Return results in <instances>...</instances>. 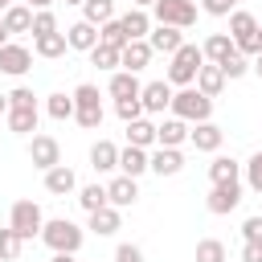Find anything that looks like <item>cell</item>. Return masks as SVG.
Here are the masks:
<instances>
[{"label":"cell","instance_id":"obj_1","mask_svg":"<svg viewBox=\"0 0 262 262\" xmlns=\"http://www.w3.org/2000/svg\"><path fill=\"white\" fill-rule=\"evenodd\" d=\"M41 242H45L53 254H78L82 242H86V233H82V225H74L70 217H53V221L41 225Z\"/></svg>","mask_w":262,"mask_h":262},{"label":"cell","instance_id":"obj_2","mask_svg":"<svg viewBox=\"0 0 262 262\" xmlns=\"http://www.w3.org/2000/svg\"><path fill=\"white\" fill-rule=\"evenodd\" d=\"M201 66H205V49L192 45V41H184V45L168 57V82H172V86H192Z\"/></svg>","mask_w":262,"mask_h":262},{"label":"cell","instance_id":"obj_3","mask_svg":"<svg viewBox=\"0 0 262 262\" xmlns=\"http://www.w3.org/2000/svg\"><path fill=\"white\" fill-rule=\"evenodd\" d=\"M176 119H184V123H205L209 115H213V98L209 94H201L196 86H180L176 94H172V106H168Z\"/></svg>","mask_w":262,"mask_h":262},{"label":"cell","instance_id":"obj_4","mask_svg":"<svg viewBox=\"0 0 262 262\" xmlns=\"http://www.w3.org/2000/svg\"><path fill=\"white\" fill-rule=\"evenodd\" d=\"M229 37L237 41V53H246V57H258V53H262V41H258V16H254V12L233 8V12H229Z\"/></svg>","mask_w":262,"mask_h":262},{"label":"cell","instance_id":"obj_5","mask_svg":"<svg viewBox=\"0 0 262 262\" xmlns=\"http://www.w3.org/2000/svg\"><path fill=\"white\" fill-rule=\"evenodd\" d=\"M102 98H98V86H90V82H82L78 90H74V123L78 127H86V131H98L102 127Z\"/></svg>","mask_w":262,"mask_h":262},{"label":"cell","instance_id":"obj_6","mask_svg":"<svg viewBox=\"0 0 262 262\" xmlns=\"http://www.w3.org/2000/svg\"><path fill=\"white\" fill-rule=\"evenodd\" d=\"M156 25H172V29H192L196 25V4L192 0H156L151 4Z\"/></svg>","mask_w":262,"mask_h":262},{"label":"cell","instance_id":"obj_7","mask_svg":"<svg viewBox=\"0 0 262 262\" xmlns=\"http://www.w3.org/2000/svg\"><path fill=\"white\" fill-rule=\"evenodd\" d=\"M8 225H12L25 242H29V237H41V225H45L41 205H37V201H16L12 213H8Z\"/></svg>","mask_w":262,"mask_h":262},{"label":"cell","instance_id":"obj_8","mask_svg":"<svg viewBox=\"0 0 262 262\" xmlns=\"http://www.w3.org/2000/svg\"><path fill=\"white\" fill-rule=\"evenodd\" d=\"M237 205H242V180L213 184V188H209V196H205V209H209L213 217H225V213H233Z\"/></svg>","mask_w":262,"mask_h":262},{"label":"cell","instance_id":"obj_9","mask_svg":"<svg viewBox=\"0 0 262 262\" xmlns=\"http://www.w3.org/2000/svg\"><path fill=\"white\" fill-rule=\"evenodd\" d=\"M29 164L41 168V172L57 168V164H61V143H57L53 135H33V139H29Z\"/></svg>","mask_w":262,"mask_h":262},{"label":"cell","instance_id":"obj_10","mask_svg":"<svg viewBox=\"0 0 262 262\" xmlns=\"http://www.w3.org/2000/svg\"><path fill=\"white\" fill-rule=\"evenodd\" d=\"M172 82L168 78H160V82H147L143 90H139V102H143V115H164L168 106H172Z\"/></svg>","mask_w":262,"mask_h":262},{"label":"cell","instance_id":"obj_11","mask_svg":"<svg viewBox=\"0 0 262 262\" xmlns=\"http://www.w3.org/2000/svg\"><path fill=\"white\" fill-rule=\"evenodd\" d=\"M29 70H33V49H25V45H16V41L0 45V74L20 78V74H29Z\"/></svg>","mask_w":262,"mask_h":262},{"label":"cell","instance_id":"obj_12","mask_svg":"<svg viewBox=\"0 0 262 262\" xmlns=\"http://www.w3.org/2000/svg\"><path fill=\"white\" fill-rule=\"evenodd\" d=\"M188 143H192L196 151H217V147L225 143V131H221L213 119H205V123H192V131H188Z\"/></svg>","mask_w":262,"mask_h":262},{"label":"cell","instance_id":"obj_13","mask_svg":"<svg viewBox=\"0 0 262 262\" xmlns=\"http://www.w3.org/2000/svg\"><path fill=\"white\" fill-rule=\"evenodd\" d=\"M119 172L139 180L143 172H151V151H147V147H135V143H127V147L119 151Z\"/></svg>","mask_w":262,"mask_h":262},{"label":"cell","instance_id":"obj_14","mask_svg":"<svg viewBox=\"0 0 262 262\" xmlns=\"http://www.w3.org/2000/svg\"><path fill=\"white\" fill-rule=\"evenodd\" d=\"M151 57H156V49H151V41H147V37H139V41H127V45H123V70H131V74L147 70V66H151Z\"/></svg>","mask_w":262,"mask_h":262},{"label":"cell","instance_id":"obj_15","mask_svg":"<svg viewBox=\"0 0 262 262\" xmlns=\"http://www.w3.org/2000/svg\"><path fill=\"white\" fill-rule=\"evenodd\" d=\"M147 41H151V49H156V53H168V57H172V53L184 45V29H172V25H151Z\"/></svg>","mask_w":262,"mask_h":262},{"label":"cell","instance_id":"obj_16","mask_svg":"<svg viewBox=\"0 0 262 262\" xmlns=\"http://www.w3.org/2000/svg\"><path fill=\"white\" fill-rule=\"evenodd\" d=\"M106 196H111V205L115 209H127V205H135L139 201V184H135V176H115L111 184H106Z\"/></svg>","mask_w":262,"mask_h":262},{"label":"cell","instance_id":"obj_17","mask_svg":"<svg viewBox=\"0 0 262 262\" xmlns=\"http://www.w3.org/2000/svg\"><path fill=\"white\" fill-rule=\"evenodd\" d=\"M33 12L37 8H29V4H12V8H4L0 12V20H4V29H8V37H16V33H33Z\"/></svg>","mask_w":262,"mask_h":262},{"label":"cell","instance_id":"obj_18","mask_svg":"<svg viewBox=\"0 0 262 262\" xmlns=\"http://www.w3.org/2000/svg\"><path fill=\"white\" fill-rule=\"evenodd\" d=\"M66 41H70V49L90 53V49L98 45V25H90V20H74V25L66 29Z\"/></svg>","mask_w":262,"mask_h":262},{"label":"cell","instance_id":"obj_19","mask_svg":"<svg viewBox=\"0 0 262 262\" xmlns=\"http://www.w3.org/2000/svg\"><path fill=\"white\" fill-rule=\"evenodd\" d=\"M201 94H209V98H217L221 90H225V70L217 66V61H205L201 70H196V82H192Z\"/></svg>","mask_w":262,"mask_h":262},{"label":"cell","instance_id":"obj_20","mask_svg":"<svg viewBox=\"0 0 262 262\" xmlns=\"http://www.w3.org/2000/svg\"><path fill=\"white\" fill-rule=\"evenodd\" d=\"M74 188H78V176H74L70 164H57V168L45 172V192H53V196H70Z\"/></svg>","mask_w":262,"mask_h":262},{"label":"cell","instance_id":"obj_21","mask_svg":"<svg viewBox=\"0 0 262 262\" xmlns=\"http://www.w3.org/2000/svg\"><path fill=\"white\" fill-rule=\"evenodd\" d=\"M90 229H94L98 237H111V233H119V229H123V209H115V205H102V209H94V213H90Z\"/></svg>","mask_w":262,"mask_h":262},{"label":"cell","instance_id":"obj_22","mask_svg":"<svg viewBox=\"0 0 262 262\" xmlns=\"http://www.w3.org/2000/svg\"><path fill=\"white\" fill-rule=\"evenodd\" d=\"M201 49H205V61H217V66H221L225 57H233V53H237V41H233L229 33H209Z\"/></svg>","mask_w":262,"mask_h":262},{"label":"cell","instance_id":"obj_23","mask_svg":"<svg viewBox=\"0 0 262 262\" xmlns=\"http://www.w3.org/2000/svg\"><path fill=\"white\" fill-rule=\"evenodd\" d=\"M188 131H192V127L172 115V119H164V123L156 127V143H160V147H180V143L188 139Z\"/></svg>","mask_w":262,"mask_h":262},{"label":"cell","instance_id":"obj_24","mask_svg":"<svg viewBox=\"0 0 262 262\" xmlns=\"http://www.w3.org/2000/svg\"><path fill=\"white\" fill-rule=\"evenodd\" d=\"M106 90H111V98H139L143 82H139L131 70H115V74H111V82H106Z\"/></svg>","mask_w":262,"mask_h":262},{"label":"cell","instance_id":"obj_25","mask_svg":"<svg viewBox=\"0 0 262 262\" xmlns=\"http://www.w3.org/2000/svg\"><path fill=\"white\" fill-rule=\"evenodd\" d=\"M180 168H184L180 147H156V151H151V172H156V176H176Z\"/></svg>","mask_w":262,"mask_h":262},{"label":"cell","instance_id":"obj_26","mask_svg":"<svg viewBox=\"0 0 262 262\" xmlns=\"http://www.w3.org/2000/svg\"><path fill=\"white\" fill-rule=\"evenodd\" d=\"M90 168H94V172H115V168H119V147H115L111 139H98V143L90 147Z\"/></svg>","mask_w":262,"mask_h":262},{"label":"cell","instance_id":"obj_27","mask_svg":"<svg viewBox=\"0 0 262 262\" xmlns=\"http://www.w3.org/2000/svg\"><path fill=\"white\" fill-rule=\"evenodd\" d=\"M119 20H123V29H127V37H131V41H139V37H147V33H151V16H147V8H135V4H131Z\"/></svg>","mask_w":262,"mask_h":262},{"label":"cell","instance_id":"obj_28","mask_svg":"<svg viewBox=\"0 0 262 262\" xmlns=\"http://www.w3.org/2000/svg\"><path fill=\"white\" fill-rule=\"evenodd\" d=\"M66 49H70V41H66L61 29H57V33H45V37H33V53H37V57H49V61H53V57H61Z\"/></svg>","mask_w":262,"mask_h":262},{"label":"cell","instance_id":"obj_29","mask_svg":"<svg viewBox=\"0 0 262 262\" xmlns=\"http://www.w3.org/2000/svg\"><path fill=\"white\" fill-rule=\"evenodd\" d=\"M4 123H8V131L29 135V131H37V106H8Z\"/></svg>","mask_w":262,"mask_h":262},{"label":"cell","instance_id":"obj_30","mask_svg":"<svg viewBox=\"0 0 262 262\" xmlns=\"http://www.w3.org/2000/svg\"><path fill=\"white\" fill-rule=\"evenodd\" d=\"M209 180H213V184L242 180V164H237L233 156H213V164H209Z\"/></svg>","mask_w":262,"mask_h":262},{"label":"cell","instance_id":"obj_31","mask_svg":"<svg viewBox=\"0 0 262 262\" xmlns=\"http://www.w3.org/2000/svg\"><path fill=\"white\" fill-rule=\"evenodd\" d=\"M127 143H135V147H151V143H156V123L143 119V115L131 119V123H127Z\"/></svg>","mask_w":262,"mask_h":262},{"label":"cell","instance_id":"obj_32","mask_svg":"<svg viewBox=\"0 0 262 262\" xmlns=\"http://www.w3.org/2000/svg\"><path fill=\"white\" fill-rule=\"evenodd\" d=\"M90 66H98V70H111V74H115V70L123 66V49H115V45H102V41H98V45L90 49Z\"/></svg>","mask_w":262,"mask_h":262},{"label":"cell","instance_id":"obj_33","mask_svg":"<svg viewBox=\"0 0 262 262\" xmlns=\"http://www.w3.org/2000/svg\"><path fill=\"white\" fill-rule=\"evenodd\" d=\"M82 20H90V25L115 20V0H86V4H82Z\"/></svg>","mask_w":262,"mask_h":262},{"label":"cell","instance_id":"obj_34","mask_svg":"<svg viewBox=\"0 0 262 262\" xmlns=\"http://www.w3.org/2000/svg\"><path fill=\"white\" fill-rule=\"evenodd\" d=\"M20 250H25V237H20L12 225H4V229H0V262H16Z\"/></svg>","mask_w":262,"mask_h":262},{"label":"cell","instance_id":"obj_35","mask_svg":"<svg viewBox=\"0 0 262 262\" xmlns=\"http://www.w3.org/2000/svg\"><path fill=\"white\" fill-rule=\"evenodd\" d=\"M98 41L102 45H115V49H123L131 37H127V29H123V20L115 16V20H106V25H98Z\"/></svg>","mask_w":262,"mask_h":262},{"label":"cell","instance_id":"obj_36","mask_svg":"<svg viewBox=\"0 0 262 262\" xmlns=\"http://www.w3.org/2000/svg\"><path fill=\"white\" fill-rule=\"evenodd\" d=\"M45 111H49V119H57V123L74 119V94H49V98H45Z\"/></svg>","mask_w":262,"mask_h":262},{"label":"cell","instance_id":"obj_37","mask_svg":"<svg viewBox=\"0 0 262 262\" xmlns=\"http://www.w3.org/2000/svg\"><path fill=\"white\" fill-rule=\"evenodd\" d=\"M78 205H82L86 213H94V209L111 205V196H106V184H86V188L78 192Z\"/></svg>","mask_w":262,"mask_h":262},{"label":"cell","instance_id":"obj_38","mask_svg":"<svg viewBox=\"0 0 262 262\" xmlns=\"http://www.w3.org/2000/svg\"><path fill=\"white\" fill-rule=\"evenodd\" d=\"M242 172H246V188L262 196V151H254V156L242 164Z\"/></svg>","mask_w":262,"mask_h":262},{"label":"cell","instance_id":"obj_39","mask_svg":"<svg viewBox=\"0 0 262 262\" xmlns=\"http://www.w3.org/2000/svg\"><path fill=\"white\" fill-rule=\"evenodd\" d=\"M196 262H225V242H217V237L196 242Z\"/></svg>","mask_w":262,"mask_h":262},{"label":"cell","instance_id":"obj_40","mask_svg":"<svg viewBox=\"0 0 262 262\" xmlns=\"http://www.w3.org/2000/svg\"><path fill=\"white\" fill-rule=\"evenodd\" d=\"M221 70H225V82H229V78L250 74V70H254V61H250L246 53H233V57H225V61H221Z\"/></svg>","mask_w":262,"mask_h":262},{"label":"cell","instance_id":"obj_41","mask_svg":"<svg viewBox=\"0 0 262 262\" xmlns=\"http://www.w3.org/2000/svg\"><path fill=\"white\" fill-rule=\"evenodd\" d=\"M45 33H57V16L49 8H37L33 12V37H45Z\"/></svg>","mask_w":262,"mask_h":262},{"label":"cell","instance_id":"obj_42","mask_svg":"<svg viewBox=\"0 0 262 262\" xmlns=\"http://www.w3.org/2000/svg\"><path fill=\"white\" fill-rule=\"evenodd\" d=\"M115 115H119L123 123H131V119L143 115V102H139V98H115Z\"/></svg>","mask_w":262,"mask_h":262},{"label":"cell","instance_id":"obj_43","mask_svg":"<svg viewBox=\"0 0 262 262\" xmlns=\"http://www.w3.org/2000/svg\"><path fill=\"white\" fill-rule=\"evenodd\" d=\"M237 4H242V0H201V8H205L209 16H229Z\"/></svg>","mask_w":262,"mask_h":262},{"label":"cell","instance_id":"obj_44","mask_svg":"<svg viewBox=\"0 0 262 262\" xmlns=\"http://www.w3.org/2000/svg\"><path fill=\"white\" fill-rule=\"evenodd\" d=\"M8 106H37V94L29 86H16V90H8Z\"/></svg>","mask_w":262,"mask_h":262},{"label":"cell","instance_id":"obj_45","mask_svg":"<svg viewBox=\"0 0 262 262\" xmlns=\"http://www.w3.org/2000/svg\"><path fill=\"white\" fill-rule=\"evenodd\" d=\"M242 237L246 242H262V213H254V217L242 221Z\"/></svg>","mask_w":262,"mask_h":262},{"label":"cell","instance_id":"obj_46","mask_svg":"<svg viewBox=\"0 0 262 262\" xmlns=\"http://www.w3.org/2000/svg\"><path fill=\"white\" fill-rule=\"evenodd\" d=\"M115 262H143V250L131 246V242H123V246L115 250Z\"/></svg>","mask_w":262,"mask_h":262},{"label":"cell","instance_id":"obj_47","mask_svg":"<svg viewBox=\"0 0 262 262\" xmlns=\"http://www.w3.org/2000/svg\"><path fill=\"white\" fill-rule=\"evenodd\" d=\"M242 262H262V242H246L242 246Z\"/></svg>","mask_w":262,"mask_h":262},{"label":"cell","instance_id":"obj_48","mask_svg":"<svg viewBox=\"0 0 262 262\" xmlns=\"http://www.w3.org/2000/svg\"><path fill=\"white\" fill-rule=\"evenodd\" d=\"M20 4H29V8H49L53 0H20Z\"/></svg>","mask_w":262,"mask_h":262},{"label":"cell","instance_id":"obj_49","mask_svg":"<svg viewBox=\"0 0 262 262\" xmlns=\"http://www.w3.org/2000/svg\"><path fill=\"white\" fill-rule=\"evenodd\" d=\"M49 262H78V258H74V254H53Z\"/></svg>","mask_w":262,"mask_h":262},{"label":"cell","instance_id":"obj_50","mask_svg":"<svg viewBox=\"0 0 262 262\" xmlns=\"http://www.w3.org/2000/svg\"><path fill=\"white\" fill-rule=\"evenodd\" d=\"M131 4H135V8H151L156 0H131Z\"/></svg>","mask_w":262,"mask_h":262},{"label":"cell","instance_id":"obj_51","mask_svg":"<svg viewBox=\"0 0 262 262\" xmlns=\"http://www.w3.org/2000/svg\"><path fill=\"white\" fill-rule=\"evenodd\" d=\"M0 115H8V94H0Z\"/></svg>","mask_w":262,"mask_h":262},{"label":"cell","instance_id":"obj_52","mask_svg":"<svg viewBox=\"0 0 262 262\" xmlns=\"http://www.w3.org/2000/svg\"><path fill=\"white\" fill-rule=\"evenodd\" d=\"M254 74H258V78H262V53H258V57H254Z\"/></svg>","mask_w":262,"mask_h":262},{"label":"cell","instance_id":"obj_53","mask_svg":"<svg viewBox=\"0 0 262 262\" xmlns=\"http://www.w3.org/2000/svg\"><path fill=\"white\" fill-rule=\"evenodd\" d=\"M0 45H8V29H4V20H0Z\"/></svg>","mask_w":262,"mask_h":262},{"label":"cell","instance_id":"obj_54","mask_svg":"<svg viewBox=\"0 0 262 262\" xmlns=\"http://www.w3.org/2000/svg\"><path fill=\"white\" fill-rule=\"evenodd\" d=\"M12 4H16V0H0V12H4V8H12Z\"/></svg>","mask_w":262,"mask_h":262},{"label":"cell","instance_id":"obj_55","mask_svg":"<svg viewBox=\"0 0 262 262\" xmlns=\"http://www.w3.org/2000/svg\"><path fill=\"white\" fill-rule=\"evenodd\" d=\"M66 4H86V0H66Z\"/></svg>","mask_w":262,"mask_h":262},{"label":"cell","instance_id":"obj_56","mask_svg":"<svg viewBox=\"0 0 262 262\" xmlns=\"http://www.w3.org/2000/svg\"><path fill=\"white\" fill-rule=\"evenodd\" d=\"M258 41H262V25H258Z\"/></svg>","mask_w":262,"mask_h":262}]
</instances>
